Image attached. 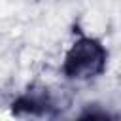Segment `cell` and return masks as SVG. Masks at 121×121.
I'll return each instance as SVG.
<instances>
[{"mask_svg": "<svg viewBox=\"0 0 121 121\" xmlns=\"http://www.w3.org/2000/svg\"><path fill=\"white\" fill-rule=\"evenodd\" d=\"M53 108H57V106H55L49 91L43 89V87H32L13 102V110L17 113H21V112H26V113H47Z\"/></svg>", "mask_w": 121, "mask_h": 121, "instance_id": "7a4b0ae2", "label": "cell"}, {"mask_svg": "<svg viewBox=\"0 0 121 121\" xmlns=\"http://www.w3.org/2000/svg\"><path fill=\"white\" fill-rule=\"evenodd\" d=\"M106 59L108 53L96 38L79 34L64 55L62 74L68 79H76V81L93 79L104 72Z\"/></svg>", "mask_w": 121, "mask_h": 121, "instance_id": "6da1fadb", "label": "cell"}]
</instances>
